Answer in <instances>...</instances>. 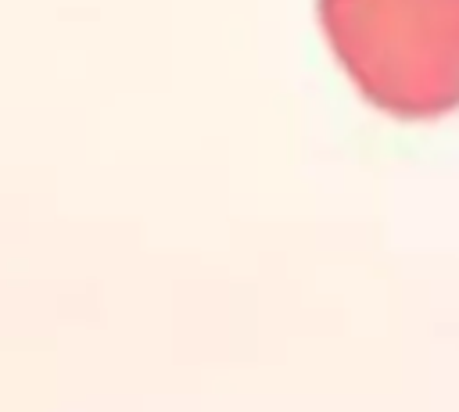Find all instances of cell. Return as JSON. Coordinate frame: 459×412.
Returning <instances> with one entry per match:
<instances>
[{"instance_id": "1", "label": "cell", "mask_w": 459, "mask_h": 412, "mask_svg": "<svg viewBox=\"0 0 459 412\" xmlns=\"http://www.w3.org/2000/svg\"><path fill=\"white\" fill-rule=\"evenodd\" d=\"M351 86L394 118L459 107V0H316Z\"/></svg>"}]
</instances>
